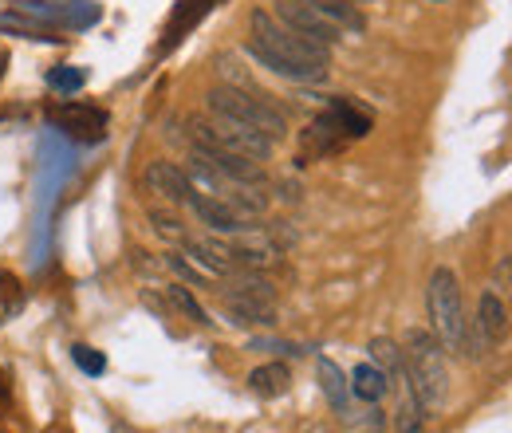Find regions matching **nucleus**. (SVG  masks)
<instances>
[{
	"label": "nucleus",
	"mask_w": 512,
	"mask_h": 433,
	"mask_svg": "<svg viewBox=\"0 0 512 433\" xmlns=\"http://www.w3.org/2000/svg\"><path fill=\"white\" fill-rule=\"evenodd\" d=\"M249 56L260 67H268L272 75L280 79H292V83H320L331 67V52L316 48L312 40L296 36L288 24H280L268 8H253L249 16Z\"/></svg>",
	"instance_id": "obj_1"
},
{
	"label": "nucleus",
	"mask_w": 512,
	"mask_h": 433,
	"mask_svg": "<svg viewBox=\"0 0 512 433\" xmlns=\"http://www.w3.org/2000/svg\"><path fill=\"white\" fill-rule=\"evenodd\" d=\"M402 359H406V374H410V386H414L422 410L426 414H438L449 398L446 347L434 339V331L410 327L406 331V343H402Z\"/></svg>",
	"instance_id": "obj_2"
},
{
	"label": "nucleus",
	"mask_w": 512,
	"mask_h": 433,
	"mask_svg": "<svg viewBox=\"0 0 512 433\" xmlns=\"http://www.w3.org/2000/svg\"><path fill=\"white\" fill-rule=\"evenodd\" d=\"M426 311H430V331L446 347V355L469 359V319H465V304H461V280L446 264L430 272Z\"/></svg>",
	"instance_id": "obj_3"
},
{
	"label": "nucleus",
	"mask_w": 512,
	"mask_h": 433,
	"mask_svg": "<svg viewBox=\"0 0 512 433\" xmlns=\"http://www.w3.org/2000/svg\"><path fill=\"white\" fill-rule=\"evenodd\" d=\"M205 111L209 115H221V119H233V123H245L260 130L264 138L280 142L288 134V119L276 103H268V95L260 91H241V87H225L217 83L209 95H205Z\"/></svg>",
	"instance_id": "obj_4"
},
{
	"label": "nucleus",
	"mask_w": 512,
	"mask_h": 433,
	"mask_svg": "<svg viewBox=\"0 0 512 433\" xmlns=\"http://www.w3.org/2000/svg\"><path fill=\"white\" fill-rule=\"evenodd\" d=\"M190 146H217V150H233V154H245L253 162L272 158V138H264L260 130L245 123H233V119H221V115H197L190 119Z\"/></svg>",
	"instance_id": "obj_5"
},
{
	"label": "nucleus",
	"mask_w": 512,
	"mask_h": 433,
	"mask_svg": "<svg viewBox=\"0 0 512 433\" xmlns=\"http://www.w3.org/2000/svg\"><path fill=\"white\" fill-rule=\"evenodd\" d=\"M60 8H44L40 0H24L0 12V36H16V40H36V44H60Z\"/></svg>",
	"instance_id": "obj_6"
},
{
	"label": "nucleus",
	"mask_w": 512,
	"mask_h": 433,
	"mask_svg": "<svg viewBox=\"0 0 512 433\" xmlns=\"http://www.w3.org/2000/svg\"><path fill=\"white\" fill-rule=\"evenodd\" d=\"M509 331H512L509 304H505L493 288L481 292V300H477V319H473V327H469V355H473V359H485L489 351L505 347Z\"/></svg>",
	"instance_id": "obj_7"
},
{
	"label": "nucleus",
	"mask_w": 512,
	"mask_h": 433,
	"mask_svg": "<svg viewBox=\"0 0 512 433\" xmlns=\"http://www.w3.org/2000/svg\"><path fill=\"white\" fill-rule=\"evenodd\" d=\"M272 16H276L280 24H288L296 36L312 40L316 48H327V52H331V48L343 40V36H339V32H335L327 20H320V16H316V12H312L304 0H276V12H272Z\"/></svg>",
	"instance_id": "obj_8"
},
{
	"label": "nucleus",
	"mask_w": 512,
	"mask_h": 433,
	"mask_svg": "<svg viewBox=\"0 0 512 433\" xmlns=\"http://www.w3.org/2000/svg\"><path fill=\"white\" fill-rule=\"evenodd\" d=\"M142 189H146L150 197L170 201V205H190V197H193L190 174H186L182 166H174V162H150V166L142 170Z\"/></svg>",
	"instance_id": "obj_9"
},
{
	"label": "nucleus",
	"mask_w": 512,
	"mask_h": 433,
	"mask_svg": "<svg viewBox=\"0 0 512 433\" xmlns=\"http://www.w3.org/2000/svg\"><path fill=\"white\" fill-rule=\"evenodd\" d=\"M52 123L67 130L71 138H83V142H99L103 134H107V111H99V107H87V103H64V107H56L52 111Z\"/></svg>",
	"instance_id": "obj_10"
},
{
	"label": "nucleus",
	"mask_w": 512,
	"mask_h": 433,
	"mask_svg": "<svg viewBox=\"0 0 512 433\" xmlns=\"http://www.w3.org/2000/svg\"><path fill=\"white\" fill-rule=\"evenodd\" d=\"M217 292H221L225 311H229L233 323H245V327H272V323H276L272 300L253 296V292H237V288H217Z\"/></svg>",
	"instance_id": "obj_11"
},
{
	"label": "nucleus",
	"mask_w": 512,
	"mask_h": 433,
	"mask_svg": "<svg viewBox=\"0 0 512 433\" xmlns=\"http://www.w3.org/2000/svg\"><path fill=\"white\" fill-rule=\"evenodd\" d=\"M320 20H327L339 36H359L363 28H367V20H363V12L351 4V0H304Z\"/></svg>",
	"instance_id": "obj_12"
},
{
	"label": "nucleus",
	"mask_w": 512,
	"mask_h": 433,
	"mask_svg": "<svg viewBox=\"0 0 512 433\" xmlns=\"http://www.w3.org/2000/svg\"><path fill=\"white\" fill-rule=\"evenodd\" d=\"M386 394H390V378L375 363H359L351 371V398H359L367 406H379Z\"/></svg>",
	"instance_id": "obj_13"
},
{
	"label": "nucleus",
	"mask_w": 512,
	"mask_h": 433,
	"mask_svg": "<svg viewBox=\"0 0 512 433\" xmlns=\"http://www.w3.org/2000/svg\"><path fill=\"white\" fill-rule=\"evenodd\" d=\"M316 371H320V386H323V394H327V402H331L343 418H351V382L343 378V371H339L331 359H320Z\"/></svg>",
	"instance_id": "obj_14"
},
{
	"label": "nucleus",
	"mask_w": 512,
	"mask_h": 433,
	"mask_svg": "<svg viewBox=\"0 0 512 433\" xmlns=\"http://www.w3.org/2000/svg\"><path fill=\"white\" fill-rule=\"evenodd\" d=\"M288 386H292V371L284 363H264V367L249 371V390L256 398H280V394H288Z\"/></svg>",
	"instance_id": "obj_15"
},
{
	"label": "nucleus",
	"mask_w": 512,
	"mask_h": 433,
	"mask_svg": "<svg viewBox=\"0 0 512 433\" xmlns=\"http://www.w3.org/2000/svg\"><path fill=\"white\" fill-rule=\"evenodd\" d=\"M166 300H170V308L178 311V315H186V319H190V323H197V327H209V323H213L186 284H170V288H166Z\"/></svg>",
	"instance_id": "obj_16"
},
{
	"label": "nucleus",
	"mask_w": 512,
	"mask_h": 433,
	"mask_svg": "<svg viewBox=\"0 0 512 433\" xmlns=\"http://www.w3.org/2000/svg\"><path fill=\"white\" fill-rule=\"evenodd\" d=\"M367 351H371L375 367H379L386 378H390L394 371H402V367H406V359H402V347H398L394 339H383V335H379V339H371V347H367Z\"/></svg>",
	"instance_id": "obj_17"
},
{
	"label": "nucleus",
	"mask_w": 512,
	"mask_h": 433,
	"mask_svg": "<svg viewBox=\"0 0 512 433\" xmlns=\"http://www.w3.org/2000/svg\"><path fill=\"white\" fill-rule=\"evenodd\" d=\"M217 75L225 79V87H241V91H256L253 75H245L241 71V63H237V56H217Z\"/></svg>",
	"instance_id": "obj_18"
},
{
	"label": "nucleus",
	"mask_w": 512,
	"mask_h": 433,
	"mask_svg": "<svg viewBox=\"0 0 512 433\" xmlns=\"http://www.w3.org/2000/svg\"><path fill=\"white\" fill-rule=\"evenodd\" d=\"M150 225H154L158 237H166V241H174V245H182V241L190 237L186 225H182L174 213H162V209H150Z\"/></svg>",
	"instance_id": "obj_19"
},
{
	"label": "nucleus",
	"mask_w": 512,
	"mask_h": 433,
	"mask_svg": "<svg viewBox=\"0 0 512 433\" xmlns=\"http://www.w3.org/2000/svg\"><path fill=\"white\" fill-rule=\"evenodd\" d=\"M71 359H75V367L83 374H91V378H99V374L107 371V359L95 351V347H83V343H75L71 347Z\"/></svg>",
	"instance_id": "obj_20"
},
{
	"label": "nucleus",
	"mask_w": 512,
	"mask_h": 433,
	"mask_svg": "<svg viewBox=\"0 0 512 433\" xmlns=\"http://www.w3.org/2000/svg\"><path fill=\"white\" fill-rule=\"evenodd\" d=\"M52 87H60V91H79V87H83V71H79V67L52 71Z\"/></svg>",
	"instance_id": "obj_21"
},
{
	"label": "nucleus",
	"mask_w": 512,
	"mask_h": 433,
	"mask_svg": "<svg viewBox=\"0 0 512 433\" xmlns=\"http://www.w3.org/2000/svg\"><path fill=\"white\" fill-rule=\"evenodd\" d=\"M493 280H497L501 288H512V256H505V260L497 264V272H493Z\"/></svg>",
	"instance_id": "obj_22"
},
{
	"label": "nucleus",
	"mask_w": 512,
	"mask_h": 433,
	"mask_svg": "<svg viewBox=\"0 0 512 433\" xmlns=\"http://www.w3.org/2000/svg\"><path fill=\"white\" fill-rule=\"evenodd\" d=\"M0 398H8V382H4V374H0Z\"/></svg>",
	"instance_id": "obj_23"
},
{
	"label": "nucleus",
	"mask_w": 512,
	"mask_h": 433,
	"mask_svg": "<svg viewBox=\"0 0 512 433\" xmlns=\"http://www.w3.org/2000/svg\"><path fill=\"white\" fill-rule=\"evenodd\" d=\"M308 433H331V430H327V426H312Z\"/></svg>",
	"instance_id": "obj_24"
},
{
	"label": "nucleus",
	"mask_w": 512,
	"mask_h": 433,
	"mask_svg": "<svg viewBox=\"0 0 512 433\" xmlns=\"http://www.w3.org/2000/svg\"><path fill=\"white\" fill-rule=\"evenodd\" d=\"M351 4H371V0H351Z\"/></svg>",
	"instance_id": "obj_25"
},
{
	"label": "nucleus",
	"mask_w": 512,
	"mask_h": 433,
	"mask_svg": "<svg viewBox=\"0 0 512 433\" xmlns=\"http://www.w3.org/2000/svg\"><path fill=\"white\" fill-rule=\"evenodd\" d=\"M509 315H512V304H509Z\"/></svg>",
	"instance_id": "obj_26"
}]
</instances>
